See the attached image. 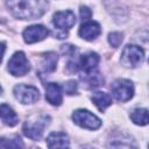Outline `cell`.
<instances>
[{
    "mask_svg": "<svg viewBox=\"0 0 149 149\" xmlns=\"http://www.w3.org/2000/svg\"><path fill=\"white\" fill-rule=\"evenodd\" d=\"M7 6L12 14L21 20H34L42 16L49 3L45 1H30V0H19V1H7Z\"/></svg>",
    "mask_w": 149,
    "mask_h": 149,
    "instance_id": "obj_1",
    "label": "cell"
},
{
    "mask_svg": "<svg viewBox=\"0 0 149 149\" xmlns=\"http://www.w3.org/2000/svg\"><path fill=\"white\" fill-rule=\"evenodd\" d=\"M48 120L49 118H47L45 115H38L27 120L22 128L24 135L31 140H40L43 135L44 127L49 122Z\"/></svg>",
    "mask_w": 149,
    "mask_h": 149,
    "instance_id": "obj_2",
    "label": "cell"
},
{
    "mask_svg": "<svg viewBox=\"0 0 149 149\" xmlns=\"http://www.w3.org/2000/svg\"><path fill=\"white\" fill-rule=\"evenodd\" d=\"M144 58V51L141 47L128 44L123 48L121 54V64L126 68H136L139 66Z\"/></svg>",
    "mask_w": 149,
    "mask_h": 149,
    "instance_id": "obj_3",
    "label": "cell"
},
{
    "mask_svg": "<svg viewBox=\"0 0 149 149\" xmlns=\"http://www.w3.org/2000/svg\"><path fill=\"white\" fill-rule=\"evenodd\" d=\"M74 123L86 129H98L101 126V120L87 109H77L72 114Z\"/></svg>",
    "mask_w": 149,
    "mask_h": 149,
    "instance_id": "obj_4",
    "label": "cell"
},
{
    "mask_svg": "<svg viewBox=\"0 0 149 149\" xmlns=\"http://www.w3.org/2000/svg\"><path fill=\"white\" fill-rule=\"evenodd\" d=\"M112 93L114 98L119 101H128L134 95V86L133 83L128 79H116L111 86Z\"/></svg>",
    "mask_w": 149,
    "mask_h": 149,
    "instance_id": "obj_5",
    "label": "cell"
},
{
    "mask_svg": "<svg viewBox=\"0 0 149 149\" xmlns=\"http://www.w3.org/2000/svg\"><path fill=\"white\" fill-rule=\"evenodd\" d=\"M29 69V62L22 51H16L8 62V71L15 77L24 76Z\"/></svg>",
    "mask_w": 149,
    "mask_h": 149,
    "instance_id": "obj_6",
    "label": "cell"
},
{
    "mask_svg": "<svg viewBox=\"0 0 149 149\" xmlns=\"http://www.w3.org/2000/svg\"><path fill=\"white\" fill-rule=\"evenodd\" d=\"M15 98L21 104H33L40 98V92L35 86L26 85V84H19L13 90Z\"/></svg>",
    "mask_w": 149,
    "mask_h": 149,
    "instance_id": "obj_7",
    "label": "cell"
},
{
    "mask_svg": "<svg viewBox=\"0 0 149 149\" xmlns=\"http://www.w3.org/2000/svg\"><path fill=\"white\" fill-rule=\"evenodd\" d=\"M49 34L48 28H45L42 24H33L29 26L24 29L23 31V40L26 43L31 44V43H36L40 42L42 40H44Z\"/></svg>",
    "mask_w": 149,
    "mask_h": 149,
    "instance_id": "obj_8",
    "label": "cell"
},
{
    "mask_svg": "<svg viewBox=\"0 0 149 149\" xmlns=\"http://www.w3.org/2000/svg\"><path fill=\"white\" fill-rule=\"evenodd\" d=\"M54 24L61 30H69L76 23V16L72 10H59L54 14Z\"/></svg>",
    "mask_w": 149,
    "mask_h": 149,
    "instance_id": "obj_9",
    "label": "cell"
},
{
    "mask_svg": "<svg viewBox=\"0 0 149 149\" xmlns=\"http://www.w3.org/2000/svg\"><path fill=\"white\" fill-rule=\"evenodd\" d=\"M99 61H100V57L97 52H87V54H84L80 56L79 61H78V64H77V69H80L83 70L86 74L87 73H92L95 71L98 64H99Z\"/></svg>",
    "mask_w": 149,
    "mask_h": 149,
    "instance_id": "obj_10",
    "label": "cell"
},
{
    "mask_svg": "<svg viewBox=\"0 0 149 149\" xmlns=\"http://www.w3.org/2000/svg\"><path fill=\"white\" fill-rule=\"evenodd\" d=\"M49 149H69L70 140L69 136L63 132H54L47 139Z\"/></svg>",
    "mask_w": 149,
    "mask_h": 149,
    "instance_id": "obj_11",
    "label": "cell"
},
{
    "mask_svg": "<svg viewBox=\"0 0 149 149\" xmlns=\"http://www.w3.org/2000/svg\"><path fill=\"white\" fill-rule=\"evenodd\" d=\"M101 33V27L95 21H87L84 22L79 28V35L86 41L95 40Z\"/></svg>",
    "mask_w": 149,
    "mask_h": 149,
    "instance_id": "obj_12",
    "label": "cell"
},
{
    "mask_svg": "<svg viewBox=\"0 0 149 149\" xmlns=\"http://www.w3.org/2000/svg\"><path fill=\"white\" fill-rule=\"evenodd\" d=\"M45 99L54 106H59L63 102L62 88L56 83H49L45 86Z\"/></svg>",
    "mask_w": 149,
    "mask_h": 149,
    "instance_id": "obj_13",
    "label": "cell"
},
{
    "mask_svg": "<svg viewBox=\"0 0 149 149\" xmlns=\"http://www.w3.org/2000/svg\"><path fill=\"white\" fill-rule=\"evenodd\" d=\"M92 101H93V104L98 107V109L102 112V111H105L109 105H112V97H111L108 93H106V92L99 91V92L93 93V95H92Z\"/></svg>",
    "mask_w": 149,
    "mask_h": 149,
    "instance_id": "obj_14",
    "label": "cell"
},
{
    "mask_svg": "<svg viewBox=\"0 0 149 149\" xmlns=\"http://www.w3.org/2000/svg\"><path fill=\"white\" fill-rule=\"evenodd\" d=\"M0 114H1V119L2 121L7 125V126H15L19 122V118L16 115V113L6 104H2L0 107Z\"/></svg>",
    "mask_w": 149,
    "mask_h": 149,
    "instance_id": "obj_15",
    "label": "cell"
},
{
    "mask_svg": "<svg viewBox=\"0 0 149 149\" xmlns=\"http://www.w3.org/2000/svg\"><path fill=\"white\" fill-rule=\"evenodd\" d=\"M130 120L139 126H146L149 123V111L146 108H135L129 114Z\"/></svg>",
    "mask_w": 149,
    "mask_h": 149,
    "instance_id": "obj_16",
    "label": "cell"
},
{
    "mask_svg": "<svg viewBox=\"0 0 149 149\" xmlns=\"http://www.w3.org/2000/svg\"><path fill=\"white\" fill-rule=\"evenodd\" d=\"M107 149H137L135 143L129 139H113L108 142Z\"/></svg>",
    "mask_w": 149,
    "mask_h": 149,
    "instance_id": "obj_17",
    "label": "cell"
},
{
    "mask_svg": "<svg viewBox=\"0 0 149 149\" xmlns=\"http://www.w3.org/2000/svg\"><path fill=\"white\" fill-rule=\"evenodd\" d=\"M57 65V55L56 52H47L42 56V66L45 72H52L55 71Z\"/></svg>",
    "mask_w": 149,
    "mask_h": 149,
    "instance_id": "obj_18",
    "label": "cell"
},
{
    "mask_svg": "<svg viewBox=\"0 0 149 149\" xmlns=\"http://www.w3.org/2000/svg\"><path fill=\"white\" fill-rule=\"evenodd\" d=\"M1 149H24L23 142L20 137L14 136L9 139H1Z\"/></svg>",
    "mask_w": 149,
    "mask_h": 149,
    "instance_id": "obj_19",
    "label": "cell"
},
{
    "mask_svg": "<svg viewBox=\"0 0 149 149\" xmlns=\"http://www.w3.org/2000/svg\"><path fill=\"white\" fill-rule=\"evenodd\" d=\"M122 41H123V35L119 31H114L108 35V42L113 48H118Z\"/></svg>",
    "mask_w": 149,
    "mask_h": 149,
    "instance_id": "obj_20",
    "label": "cell"
},
{
    "mask_svg": "<svg viewBox=\"0 0 149 149\" xmlns=\"http://www.w3.org/2000/svg\"><path fill=\"white\" fill-rule=\"evenodd\" d=\"M64 91L68 94H74L77 91V81L74 80H69L64 84Z\"/></svg>",
    "mask_w": 149,
    "mask_h": 149,
    "instance_id": "obj_21",
    "label": "cell"
},
{
    "mask_svg": "<svg viewBox=\"0 0 149 149\" xmlns=\"http://www.w3.org/2000/svg\"><path fill=\"white\" fill-rule=\"evenodd\" d=\"M79 14H80V19H81L83 21L87 22V21H88V19L91 17V15H92V12H91V9H90L88 7L83 6V7H80Z\"/></svg>",
    "mask_w": 149,
    "mask_h": 149,
    "instance_id": "obj_22",
    "label": "cell"
},
{
    "mask_svg": "<svg viewBox=\"0 0 149 149\" xmlns=\"http://www.w3.org/2000/svg\"><path fill=\"white\" fill-rule=\"evenodd\" d=\"M141 41H144V42H149V28H146L143 29L142 31H140V37H139Z\"/></svg>",
    "mask_w": 149,
    "mask_h": 149,
    "instance_id": "obj_23",
    "label": "cell"
}]
</instances>
